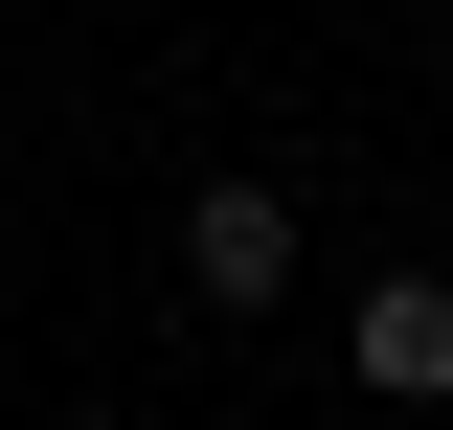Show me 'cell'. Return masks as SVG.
<instances>
[{"mask_svg":"<svg viewBox=\"0 0 453 430\" xmlns=\"http://www.w3.org/2000/svg\"><path fill=\"white\" fill-rule=\"evenodd\" d=\"M181 295H204V318H273L295 295V181H204V204H181Z\"/></svg>","mask_w":453,"mask_h":430,"instance_id":"6da1fadb","label":"cell"},{"mask_svg":"<svg viewBox=\"0 0 453 430\" xmlns=\"http://www.w3.org/2000/svg\"><path fill=\"white\" fill-rule=\"evenodd\" d=\"M340 363L386 385V408H453V272H363V318H340Z\"/></svg>","mask_w":453,"mask_h":430,"instance_id":"7a4b0ae2","label":"cell"}]
</instances>
